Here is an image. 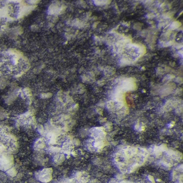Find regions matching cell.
I'll list each match as a JSON object with an SVG mask.
<instances>
[{"mask_svg":"<svg viewBox=\"0 0 183 183\" xmlns=\"http://www.w3.org/2000/svg\"><path fill=\"white\" fill-rule=\"evenodd\" d=\"M53 170L52 168H46L42 170L40 173L39 179L42 182L48 183L52 179Z\"/></svg>","mask_w":183,"mask_h":183,"instance_id":"6da1fadb","label":"cell"},{"mask_svg":"<svg viewBox=\"0 0 183 183\" xmlns=\"http://www.w3.org/2000/svg\"><path fill=\"white\" fill-rule=\"evenodd\" d=\"M104 129L103 127H96L92 128L89 131L91 133L92 137L96 138V140L100 139L103 138L106 135Z\"/></svg>","mask_w":183,"mask_h":183,"instance_id":"7a4b0ae2","label":"cell"},{"mask_svg":"<svg viewBox=\"0 0 183 183\" xmlns=\"http://www.w3.org/2000/svg\"><path fill=\"white\" fill-rule=\"evenodd\" d=\"M64 8L62 6H60L59 4L54 3L51 5L48 9V13L51 14H56L60 13L63 11Z\"/></svg>","mask_w":183,"mask_h":183,"instance_id":"3957f363","label":"cell"},{"mask_svg":"<svg viewBox=\"0 0 183 183\" xmlns=\"http://www.w3.org/2000/svg\"><path fill=\"white\" fill-rule=\"evenodd\" d=\"M53 159L56 164L60 165L64 161L65 157L64 154H57L54 156Z\"/></svg>","mask_w":183,"mask_h":183,"instance_id":"277c9868","label":"cell"},{"mask_svg":"<svg viewBox=\"0 0 183 183\" xmlns=\"http://www.w3.org/2000/svg\"><path fill=\"white\" fill-rule=\"evenodd\" d=\"M105 142L97 139L94 143V146L95 148H98V149H101L105 146Z\"/></svg>","mask_w":183,"mask_h":183,"instance_id":"5b68a950","label":"cell"},{"mask_svg":"<svg viewBox=\"0 0 183 183\" xmlns=\"http://www.w3.org/2000/svg\"><path fill=\"white\" fill-rule=\"evenodd\" d=\"M94 2L96 6H101L109 4L110 1H94Z\"/></svg>","mask_w":183,"mask_h":183,"instance_id":"8992f818","label":"cell"},{"mask_svg":"<svg viewBox=\"0 0 183 183\" xmlns=\"http://www.w3.org/2000/svg\"><path fill=\"white\" fill-rule=\"evenodd\" d=\"M52 94L50 92L43 93L41 95V97L43 98H49L52 97Z\"/></svg>","mask_w":183,"mask_h":183,"instance_id":"52a82bcc","label":"cell"},{"mask_svg":"<svg viewBox=\"0 0 183 183\" xmlns=\"http://www.w3.org/2000/svg\"><path fill=\"white\" fill-rule=\"evenodd\" d=\"M180 26V23L177 22V21H175V22H173L172 23L171 27V28H172L173 29H177V28H178Z\"/></svg>","mask_w":183,"mask_h":183,"instance_id":"ba28073f","label":"cell"},{"mask_svg":"<svg viewBox=\"0 0 183 183\" xmlns=\"http://www.w3.org/2000/svg\"><path fill=\"white\" fill-rule=\"evenodd\" d=\"M61 149L60 148L55 147H51L50 148V151L53 152H58L61 151Z\"/></svg>","mask_w":183,"mask_h":183,"instance_id":"9c48e42d","label":"cell"},{"mask_svg":"<svg viewBox=\"0 0 183 183\" xmlns=\"http://www.w3.org/2000/svg\"><path fill=\"white\" fill-rule=\"evenodd\" d=\"M96 112H97L98 114L101 115H102V110L101 108H97L96 109Z\"/></svg>","mask_w":183,"mask_h":183,"instance_id":"30bf717a","label":"cell"},{"mask_svg":"<svg viewBox=\"0 0 183 183\" xmlns=\"http://www.w3.org/2000/svg\"><path fill=\"white\" fill-rule=\"evenodd\" d=\"M75 145H80V141L78 139H76L75 140Z\"/></svg>","mask_w":183,"mask_h":183,"instance_id":"8fae6325","label":"cell"},{"mask_svg":"<svg viewBox=\"0 0 183 183\" xmlns=\"http://www.w3.org/2000/svg\"><path fill=\"white\" fill-rule=\"evenodd\" d=\"M67 101H68V102H70L71 101H73V100H72V98H71L70 97L68 96L67 97Z\"/></svg>","mask_w":183,"mask_h":183,"instance_id":"7c38bea8","label":"cell"},{"mask_svg":"<svg viewBox=\"0 0 183 183\" xmlns=\"http://www.w3.org/2000/svg\"><path fill=\"white\" fill-rule=\"evenodd\" d=\"M74 107L75 109H77L78 108V107H79V105L78 104H76V105L74 106Z\"/></svg>","mask_w":183,"mask_h":183,"instance_id":"4fadbf2b","label":"cell"},{"mask_svg":"<svg viewBox=\"0 0 183 183\" xmlns=\"http://www.w3.org/2000/svg\"><path fill=\"white\" fill-rule=\"evenodd\" d=\"M106 120V119H102L100 121L101 122H104V121H105Z\"/></svg>","mask_w":183,"mask_h":183,"instance_id":"5bb4252c","label":"cell"},{"mask_svg":"<svg viewBox=\"0 0 183 183\" xmlns=\"http://www.w3.org/2000/svg\"><path fill=\"white\" fill-rule=\"evenodd\" d=\"M58 99L61 102H63V100L61 97H59Z\"/></svg>","mask_w":183,"mask_h":183,"instance_id":"9a60e30c","label":"cell"}]
</instances>
